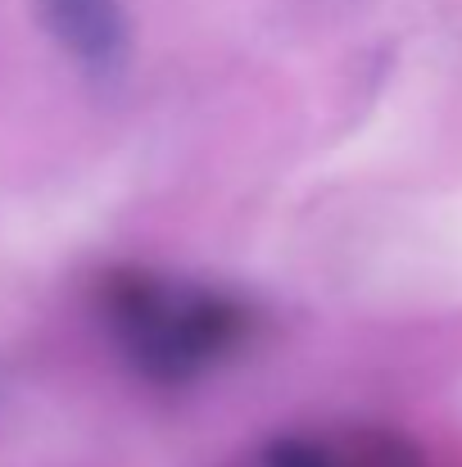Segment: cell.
Masks as SVG:
<instances>
[{
  "mask_svg": "<svg viewBox=\"0 0 462 467\" xmlns=\"http://www.w3.org/2000/svg\"><path fill=\"white\" fill-rule=\"evenodd\" d=\"M100 322L123 363L154 386H190L209 377L236 358L254 331V313L236 296L150 268L100 277Z\"/></svg>",
  "mask_w": 462,
  "mask_h": 467,
  "instance_id": "1",
  "label": "cell"
},
{
  "mask_svg": "<svg viewBox=\"0 0 462 467\" xmlns=\"http://www.w3.org/2000/svg\"><path fill=\"white\" fill-rule=\"evenodd\" d=\"M50 41L91 82H114L128 73L132 32L123 0H36Z\"/></svg>",
  "mask_w": 462,
  "mask_h": 467,
  "instance_id": "2",
  "label": "cell"
},
{
  "mask_svg": "<svg viewBox=\"0 0 462 467\" xmlns=\"http://www.w3.org/2000/svg\"><path fill=\"white\" fill-rule=\"evenodd\" d=\"M335 467H431V463H426V454L408 436L372 427V431H358L344 445V454L335 459Z\"/></svg>",
  "mask_w": 462,
  "mask_h": 467,
  "instance_id": "3",
  "label": "cell"
},
{
  "mask_svg": "<svg viewBox=\"0 0 462 467\" xmlns=\"http://www.w3.org/2000/svg\"><path fill=\"white\" fill-rule=\"evenodd\" d=\"M268 467H335V459L326 454V450H317L313 441H277L272 450H268Z\"/></svg>",
  "mask_w": 462,
  "mask_h": 467,
  "instance_id": "4",
  "label": "cell"
}]
</instances>
